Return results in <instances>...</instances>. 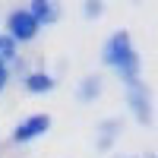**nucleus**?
Listing matches in <instances>:
<instances>
[{"label": "nucleus", "instance_id": "obj_1", "mask_svg": "<svg viewBox=\"0 0 158 158\" xmlns=\"http://www.w3.org/2000/svg\"><path fill=\"white\" fill-rule=\"evenodd\" d=\"M101 63H104V67H111L123 85L136 82V79L142 76V60H139L136 44H133V38H130L127 29H117L108 41H104V48H101Z\"/></svg>", "mask_w": 158, "mask_h": 158}, {"label": "nucleus", "instance_id": "obj_2", "mask_svg": "<svg viewBox=\"0 0 158 158\" xmlns=\"http://www.w3.org/2000/svg\"><path fill=\"white\" fill-rule=\"evenodd\" d=\"M38 32H41V25L35 22V16L29 10H10L6 13V35L13 38L16 44H29V41H35L38 38Z\"/></svg>", "mask_w": 158, "mask_h": 158}, {"label": "nucleus", "instance_id": "obj_3", "mask_svg": "<svg viewBox=\"0 0 158 158\" xmlns=\"http://www.w3.org/2000/svg\"><path fill=\"white\" fill-rule=\"evenodd\" d=\"M127 104H130V114H133L142 127L152 123V92L146 89L142 79H136V82L127 85Z\"/></svg>", "mask_w": 158, "mask_h": 158}, {"label": "nucleus", "instance_id": "obj_4", "mask_svg": "<svg viewBox=\"0 0 158 158\" xmlns=\"http://www.w3.org/2000/svg\"><path fill=\"white\" fill-rule=\"evenodd\" d=\"M51 130V117L48 114H32V117H25V120L13 130V142H32V139H38V136H44Z\"/></svg>", "mask_w": 158, "mask_h": 158}, {"label": "nucleus", "instance_id": "obj_5", "mask_svg": "<svg viewBox=\"0 0 158 158\" xmlns=\"http://www.w3.org/2000/svg\"><path fill=\"white\" fill-rule=\"evenodd\" d=\"M35 16V22L41 25V29H48V25H57L60 16H63V6L60 0H29V6H25Z\"/></svg>", "mask_w": 158, "mask_h": 158}, {"label": "nucleus", "instance_id": "obj_6", "mask_svg": "<svg viewBox=\"0 0 158 158\" xmlns=\"http://www.w3.org/2000/svg\"><path fill=\"white\" fill-rule=\"evenodd\" d=\"M22 85H25V92H32V95H44V92H54L57 79L51 73H44V70H35V73L22 76Z\"/></svg>", "mask_w": 158, "mask_h": 158}, {"label": "nucleus", "instance_id": "obj_7", "mask_svg": "<svg viewBox=\"0 0 158 158\" xmlns=\"http://www.w3.org/2000/svg\"><path fill=\"white\" fill-rule=\"evenodd\" d=\"M120 130H123V123L117 120V117H104V120L98 123V136H95V146H98V149H111V146H114V139L120 136Z\"/></svg>", "mask_w": 158, "mask_h": 158}, {"label": "nucleus", "instance_id": "obj_8", "mask_svg": "<svg viewBox=\"0 0 158 158\" xmlns=\"http://www.w3.org/2000/svg\"><path fill=\"white\" fill-rule=\"evenodd\" d=\"M101 89H104V82H101L98 73L95 76H85V79H79V85H76V98L82 101V104H92V101L101 95Z\"/></svg>", "mask_w": 158, "mask_h": 158}, {"label": "nucleus", "instance_id": "obj_9", "mask_svg": "<svg viewBox=\"0 0 158 158\" xmlns=\"http://www.w3.org/2000/svg\"><path fill=\"white\" fill-rule=\"evenodd\" d=\"M16 57H19V44L13 41L6 32H0V63L10 67V63H16Z\"/></svg>", "mask_w": 158, "mask_h": 158}, {"label": "nucleus", "instance_id": "obj_10", "mask_svg": "<svg viewBox=\"0 0 158 158\" xmlns=\"http://www.w3.org/2000/svg\"><path fill=\"white\" fill-rule=\"evenodd\" d=\"M82 16L89 22H95L104 16V0H82Z\"/></svg>", "mask_w": 158, "mask_h": 158}, {"label": "nucleus", "instance_id": "obj_11", "mask_svg": "<svg viewBox=\"0 0 158 158\" xmlns=\"http://www.w3.org/2000/svg\"><path fill=\"white\" fill-rule=\"evenodd\" d=\"M6 82H10V67H3V63H0V92L6 89Z\"/></svg>", "mask_w": 158, "mask_h": 158}, {"label": "nucleus", "instance_id": "obj_12", "mask_svg": "<svg viewBox=\"0 0 158 158\" xmlns=\"http://www.w3.org/2000/svg\"><path fill=\"white\" fill-rule=\"evenodd\" d=\"M146 158H155V152H146Z\"/></svg>", "mask_w": 158, "mask_h": 158}, {"label": "nucleus", "instance_id": "obj_13", "mask_svg": "<svg viewBox=\"0 0 158 158\" xmlns=\"http://www.w3.org/2000/svg\"><path fill=\"white\" fill-rule=\"evenodd\" d=\"M117 158H120V155H117ZM123 158H127V155H123Z\"/></svg>", "mask_w": 158, "mask_h": 158}]
</instances>
